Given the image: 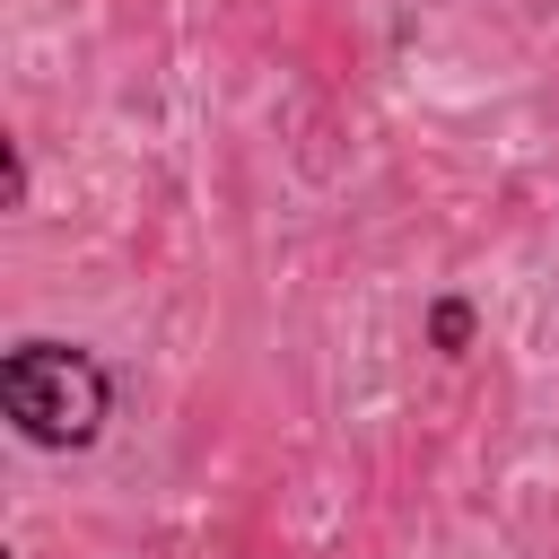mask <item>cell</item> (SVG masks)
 Returning <instances> with one entry per match:
<instances>
[{"label": "cell", "mask_w": 559, "mask_h": 559, "mask_svg": "<svg viewBox=\"0 0 559 559\" xmlns=\"http://www.w3.org/2000/svg\"><path fill=\"white\" fill-rule=\"evenodd\" d=\"M0 411H9V428H17L26 445L79 454V445H96L105 419H114V376H105V358L79 349V341H17V349L0 358Z\"/></svg>", "instance_id": "obj_1"}, {"label": "cell", "mask_w": 559, "mask_h": 559, "mask_svg": "<svg viewBox=\"0 0 559 559\" xmlns=\"http://www.w3.org/2000/svg\"><path fill=\"white\" fill-rule=\"evenodd\" d=\"M428 341H437L445 358H463V349H472V306H463V297H437V306H428Z\"/></svg>", "instance_id": "obj_2"}, {"label": "cell", "mask_w": 559, "mask_h": 559, "mask_svg": "<svg viewBox=\"0 0 559 559\" xmlns=\"http://www.w3.org/2000/svg\"><path fill=\"white\" fill-rule=\"evenodd\" d=\"M0 201L26 210V157H17V140H0Z\"/></svg>", "instance_id": "obj_3"}]
</instances>
